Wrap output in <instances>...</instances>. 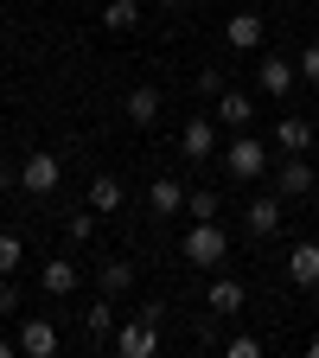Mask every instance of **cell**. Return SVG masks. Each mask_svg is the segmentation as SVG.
<instances>
[{
    "label": "cell",
    "instance_id": "8fae6325",
    "mask_svg": "<svg viewBox=\"0 0 319 358\" xmlns=\"http://www.w3.org/2000/svg\"><path fill=\"white\" fill-rule=\"evenodd\" d=\"M223 45H230V52H255L262 45V13H230L223 20Z\"/></svg>",
    "mask_w": 319,
    "mask_h": 358
},
{
    "label": "cell",
    "instance_id": "2e32d148",
    "mask_svg": "<svg viewBox=\"0 0 319 358\" xmlns=\"http://www.w3.org/2000/svg\"><path fill=\"white\" fill-rule=\"evenodd\" d=\"M121 109H128V122H134V128H147V122L160 115V90H154V83H134Z\"/></svg>",
    "mask_w": 319,
    "mask_h": 358
},
{
    "label": "cell",
    "instance_id": "484cf974",
    "mask_svg": "<svg viewBox=\"0 0 319 358\" xmlns=\"http://www.w3.org/2000/svg\"><path fill=\"white\" fill-rule=\"evenodd\" d=\"M26 307V294L13 288V275H0V313H20Z\"/></svg>",
    "mask_w": 319,
    "mask_h": 358
},
{
    "label": "cell",
    "instance_id": "7c38bea8",
    "mask_svg": "<svg viewBox=\"0 0 319 358\" xmlns=\"http://www.w3.org/2000/svg\"><path fill=\"white\" fill-rule=\"evenodd\" d=\"M313 148V122L306 115H281L275 122V154H306Z\"/></svg>",
    "mask_w": 319,
    "mask_h": 358
},
{
    "label": "cell",
    "instance_id": "ffe728a7",
    "mask_svg": "<svg viewBox=\"0 0 319 358\" xmlns=\"http://www.w3.org/2000/svg\"><path fill=\"white\" fill-rule=\"evenodd\" d=\"M103 26L109 32H134V26H141V7H134V0H109V7H103Z\"/></svg>",
    "mask_w": 319,
    "mask_h": 358
},
{
    "label": "cell",
    "instance_id": "277c9868",
    "mask_svg": "<svg viewBox=\"0 0 319 358\" xmlns=\"http://www.w3.org/2000/svg\"><path fill=\"white\" fill-rule=\"evenodd\" d=\"M58 179H64V160H58V154H26L20 186H26L32 199H52V192H58Z\"/></svg>",
    "mask_w": 319,
    "mask_h": 358
},
{
    "label": "cell",
    "instance_id": "7402d4cb",
    "mask_svg": "<svg viewBox=\"0 0 319 358\" xmlns=\"http://www.w3.org/2000/svg\"><path fill=\"white\" fill-rule=\"evenodd\" d=\"M26 262V243L20 237H7V231H0V275H13V268Z\"/></svg>",
    "mask_w": 319,
    "mask_h": 358
},
{
    "label": "cell",
    "instance_id": "4fadbf2b",
    "mask_svg": "<svg viewBox=\"0 0 319 358\" xmlns=\"http://www.w3.org/2000/svg\"><path fill=\"white\" fill-rule=\"evenodd\" d=\"M288 282L294 288H319V243H294L288 250Z\"/></svg>",
    "mask_w": 319,
    "mask_h": 358
},
{
    "label": "cell",
    "instance_id": "4316f807",
    "mask_svg": "<svg viewBox=\"0 0 319 358\" xmlns=\"http://www.w3.org/2000/svg\"><path fill=\"white\" fill-rule=\"evenodd\" d=\"M294 64H300V77H306V83H319V45H306Z\"/></svg>",
    "mask_w": 319,
    "mask_h": 358
},
{
    "label": "cell",
    "instance_id": "8992f818",
    "mask_svg": "<svg viewBox=\"0 0 319 358\" xmlns=\"http://www.w3.org/2000/svg\"><path fill=\"white\" fill-rule=\"evenodd\" d=\"M281 205H288L281 192H262V199H249V205H243V224H249V237H275V231H281V217H288Z\"/></svg>",
    "mask_w": 319,
    "mask_h": 358
},
{
    "label": "cell",
    "instance_id": "5b68a950",
    "mask_svg": "<svg viewBox=\"0 0 319 358\" xmlns=\"http://www.w3.org/2000/svg\"><path fill=\"white\" fill-rule=\"evenodd\" d=\"M313 186H319V173H313L300 154H281V160H275V192H281V199H313Z\"/></svg>",
    "mask_w": 319,
    "mask_h": 358
},
{
    "label": "cell",
    "instance_id": "7a4b0ae2",
    "mask_svg": "<svg viewBox=\"0 0 319 358\" xmlns=\"http://www.w3.org/2000/svg\"><path fill=\"white\" fill-rule=\"evenodd\" d=\"M223 166H230V179H262L275 160H268V148L255 141V134H237V141L223 148Z\"/></svg>",
    "mask_w": 319,
    "mask_h": 358
},
{
    "label": "cell",
    "instance_id": "cb8c5ba5",
    "mask_svg": "<svg viewBox=\"0 0 319 358\" xmlns=\"http://www.w3.org/2000/svg\"><path fill=\"white\" fill-rule=\"evenodd\" d=\"M89 231H96V217H89V211H71V217H64V237H71V243H89Z\"/></svg>",
    "mask_w": 319,
    "mask_h": 358
},
{
    "label": "cell",
    "instance_id": "9c48e42d",
    "mask_svg": "<svg viewBox=\"0 0 319 358\" xmlns=\"http://www.w3.org/2000/svg\"><path fill=\"white\" fill-rule=\"evenodd\" d=\"M20 352H26V358H52V352H58V327L38 320V313H32V320H20Z\"/></svg>",
    "mask_w": 319,
    "mask_h": 358
},
{
    "label": "cell",
    "instance_id": "6da1fadb",
    "mask_svg": "<svg viewBox=\"0 0 319 358\" xmlns=\"http://www.w3.org/2000/svg\"><path fill=\"white\" fill-rule=\"evenodd\" d=\"M179 262H192V268H217V262H230V237L217 231V217H192L186 243H179Z\"/></svg>",
    "mask_w": 319,
    "mask_h": 358
},
{
    "label": "cell",
    "instance_id": "f1b7e54d",
    "mask_svg": "<svg viewBox=\"0 0 319 358\" xmlns=\"http://www.w3.org/2000/svg\"><path fill=\"white\" fill-rule=\"evenodd\" d=\"M160 7H172V13H179V7H186V0H160Z\"/></svg>",
    "mask_w": 319,
    "mask_h": 358
},
{
    "label": "cell",
    "instance_id": "44dd1931",
    "mask_svg": "<svg viewBox=\"0 0 319 358\" xmlns=\"http://www.w3.org/2000/svg\"><path fill=\"white\" fill-rule=\"evenodd\" d=\"M96 282H103V294H128L134 288V262H103Z\"/></svg>",
    "mask_w": 319,
    "mask_h": 358
},
{
    "label": "cell",
    "instance_id": "d4e9b609",
    "mask_svg": "<svg viewBox=\"0 0 319 358\" xmlns=\"http://www.w3.org/2000/svg\"><path fill=\"white\" fill-rule=\"evenodd\" d=\"M198 96H211V103L223 96V71H217V64H205V71H198Z\"/></svg>",
    "mask_w": 319,
    "mask_h": 358
},
{
    "label": "cell",
    "instance_id": "52a82bcc",
    "mask_svg": "<svg viewBox=\"0 0 319 358\" xmlns=\"http://www.w3.org/2000/svg\"><path fill=\"white\" fill-rule=\"evenodd\" d=\"M179 148H186V160H211L217 154V122L211 115H192L186 128H179Z\"/></svg>",
    "mask_w": 319,
    "mask_h": 358
},
{
    "label": "cell",
    "instance_id": "603a6c76",
    "mask_svg": "<svg viewBox=\"0 0 319 358\" xmlns=\"http://www.w3.org/2000/svg\"><path fill=\"white\" fill-rule=\"evenodd\" d=\"M186 211H192V217H217V211H223V199H217L211 186H198V192L186 199Z\"/></svg>",
    "mask_w": 319,
    "mask_h": 358
},
{
    "label": "cell",
    "instance_id": "e0dca14e",
    "mask_svg": "<svg viewBox=\"0 0 319 358\" xmlns=\"http://www.w3.org/2000/svg\"><path fill=\"white\" fill-rule=\"evenodd\" d=\"M121 179L115 173H96V179H89V211H121Z\"/></svg>",
    "mask_w": 319,
    "mask_h": 358
},
{
    "label": "cell",
    "instance_id": "5bb4252c",
    "mask_svg": "<svg viewBox=\"0 0 319 358\" xmlns=\"http://www.w3.org/2000/svg\"><path fill=\"white\" fill-rule=\"evenodd\" d=\"M186 199L192 192H179V179H154V186H147V205H154V217H179V211H186Z\"/></svg>",
    "mask_w": 319,
    "mask_h": 358
},
{
    "label": "cell",
    "instance_id": "ba28073f",
    "mask_svg": "<svg viewBox=\"0 0 319 358\" xmlns=\"http://www.w3.org/2000/svg\"><path fill=\"white\" fill-rule=\"evenodd\" d=\"M255 83L268 90V96H288V90L300 83V64H294V58H262V64H255Z\"/></svg>",
    "mask_w": 319,
    "mask_h": 358
},
{
    "label": "cell",
    "instance_id": "f546056e",
    "mask_svg": "<svg viewBox=\"0 0 319 358\" xmlns=\"http://www.w3.org/2000/svg\"><path fill=\"white\" fill-rule=\"evenodd\" d=\"M306 352H313V358H319V333H313V345H306Z\"/></svg>",
    "mask_w": 319,
    "mask_h": 358
},
{
    "label": "cell",
    "instance_id": "ac0fdd59",
    "mask_svg": "<svg viewBox=\"0 0 319 358\" xmlns=\"http://www.w3.org/2000/svg\"><path fill=\"white\" fill-rule=\"evenodd\" d=\"M243 301H249V294H243L237 275H217V282H211V307H217V313H243Z\"/></svg>",
    "mask_w": 319,
    "mask_h": 358
},
{
    "label": "cell",
    "instance_id": "9a60e30c",
    "mask_svg": "<svg viewBox=\"0 0 319 358\" xmlns=\"http://www.w3.org/2000/svg\"><path fill=\"white\" fill-rule=\"evenodd\" d=\"M211 115H217L223 128H249V115H255V103L243 96V90H223V96L211 103Z\"/></svg>",
    "mask_w": 319,
    "mask_h": 358
},
{
    "label": "cell",
    "instance_id": "d6986e66",
    "mask_svg": "<svg viewBox=\"0 0 319 358\" xmlns=\"http://www.w3.org/2000/svg\"><path fill=\"white\" fill-rule=\"evenodd\" d=\"M83 327H89V339H109V333H115V294H103L96 307H89Z\"/></svg>",
    "mask_w": 319,
    "mask_h": 358
},
{
    "label": "cell",
    "instance_id": "3957f363",
    "mask_svg": "<svg viewBox=\"0 0 319 358\" xmlns=\"http://www.w3.org/2000/svg\"><path fill=\"white\" fill-rule=\"evenodd\" d=\"M154 345H160V320H154V313H134V320L115 327V352L121 358H147Z\"/></svg>",
    "mask_w": 319,
    "mask_h": 358
},
{
    "label": "cell",
    "instance_id": "83f0119b",
    "mask_svg": "<svg viewBox=\"0 0 319 358\" xmlns=\"http://www.w3.org/2000/svg\"><path fill=\"white\" fill-rule=\"evenodd\" d=\"M230 358H262V339H230Z\"/></svg>",
    "mask_w": 319,
    "mask_h": 358
},
{
    "label": "cell",
    "instance_id": "30bf717a",
    "mask_svg": "<svg viewBox=\"0 0 319 358\" xmlns=\"http://www.w3.org/2000/svg\"><path fill=\"white\" fill-rule=\"evenodd\" d=\"M38 288H45V294H52V301H64V294H77V262H71V256H52V262H45V268H38Z\"/></svg>",
    "mask_w": 319,
    "mask_h": 358
}]
</instances>
